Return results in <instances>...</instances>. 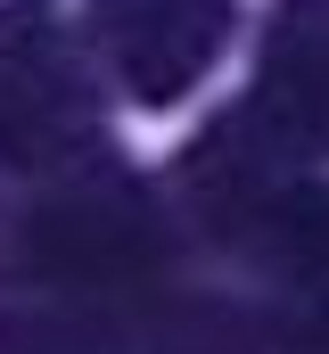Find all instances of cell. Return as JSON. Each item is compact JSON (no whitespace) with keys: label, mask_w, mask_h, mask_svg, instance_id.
Instances as JSON below:
<instances>
[{"label":"cell","mask_w":329,"mask_h":354,"mask_svg":"<svg viewBox=\"0 0 329 354\" xmlns=\"http://www.w3.org/2000/svg\"><path fill=\"white\" fill-rule=\"evenodd\" d=\"M99 140V91L50 0H0V165L66 174Z\"/></svg>","instance_id":"cell-1"},{"label":"cell","mask_w":329,"mask_h":354,"mask_svg":"<svg viewBox=\"0 0 329 354\" xmlns=\"http://www.w3.org/2000/svg\"><path fill=\"white\" fill-rule=\"evenodd\" d=\"M91 41L140 107H173L231 41V0H91Z\"/></svg>","instance_id":"cell-2"},{"label":"cell","mask_w":329,"mask_h":354,"mask_svg":"<svg viewBox=\"0 0 329 354\" xmlns=\"http://www.w3.org/2000/svg\"><path fill=\"white\" fill-rule=\"evenodd\" d=\"M33 264L58 288H124L157 264V214L124 181H58L33 214Z\"/></svg>","instance_id":"cell-3"},{"label":"cell","mask_w":329,"mask_h":354,"mask_svg":"<svg viewBox=\"0 0 329 354\" xmlns=\"http://www.w3.org/2000/svg\"><path fill=\"white\" fill-rule=\"evenodd\" d=\"M247 115L288 157H329V0H280L272 8Z\"/></svg>","instance_id":"cell-4"}]
</instances>
